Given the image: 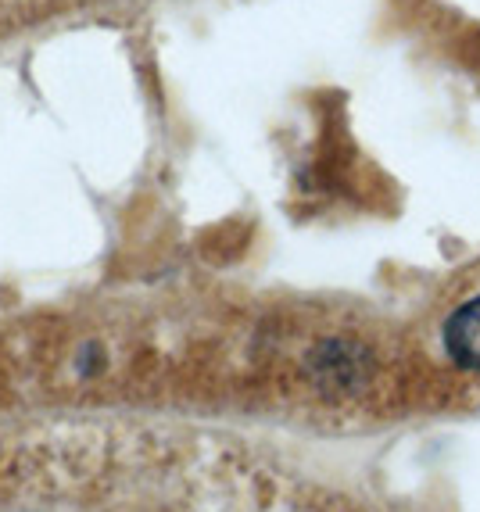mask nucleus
<instances>
[{
	"mask_svg": "<svg viewBox=\"0 0 480 512\" xmlns=\"http://www.w3.org/2000/svg\"><path fill=\"white\" fill-rule=\"evenodd\" d=\"M445 348L459 369H480V298L466 301L445 326Z\"/></svg>",
	"mask_w": 480,
	"mask_h": 512,
	"instance_id": "f257e3e1",
	"label": "nucleus"
}]
</instances>
